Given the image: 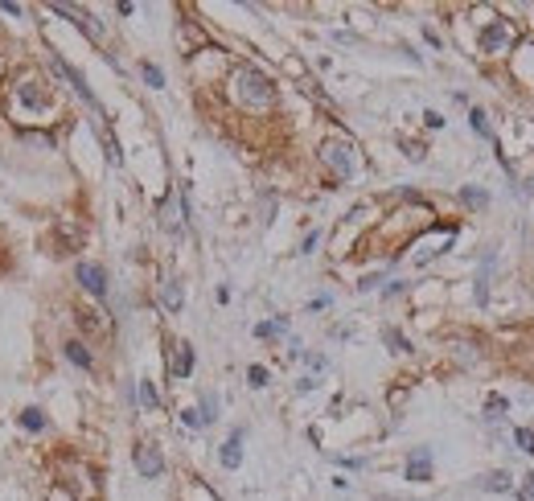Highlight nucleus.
<instances>
[{
  "label": "nucleus",
  "mask_w": 534,
  "mask_h": 501,
  "mask_svg": "<svg viewBox=\"0 0 534 501\" xmlns=\"http://www.w3.org/2000/svg\"><path fill=\"white\" fill-rule=\"evenodd\" d=\"M234 95H238V103H247V107H267L275 91H271V79L259 74L255 66H243L238 74H234Z\"/></svg>",
  "instance_id": "obj_1"
},
{
  "label": "nucleus",
  "mask_w": 534,
  "mask_h": 501,
  "mask_svg": "<svg viewBox=\"0 0 534 501\" xmlns=\"http://www.w3.org/2000/svg\"><path fill=\"white\" fill-rule=\"evenodd\" d=\"M321 161L337 173V177H354V148L346 144V140H329V144H321Z\"/></svg>",
  "instance_id": "obj_2"
},
{
  "label": "nucleus",
  "mask_w": 534,
  "mask_h": 501,
  "mask_svg": "<svg viewBox=\"0 0 534 501\" xmlns=\"http://www.w3.org/2000/svg\"><path fill=\"white\" fill-rule=\"evenodd\" d=\"M49 66H54V70H58V74H62V79H66V83H70L74 91H79V95H83V99H87V103H90V111H99V99L90 95L87 79H83V74H79V70H74V66H70V62H66L62 54H49Z\"/></svg>",
  "instance_id": "obj_3"
},
{
  "label": "nucleus",
  "mask_w": 534,
  "mask_h": 501,
  "mask_svg": "<svg viewBox=\"0 0 534 501\" xmlns=\"http://www.w3.org/2000/svg\"><path fill=\"white\" fill-rule=\"evenodd\" d=\"M74 275H79V284L87 288L95 300H103V296H107V272H103L99 263H87V259H83V263L74 268Z\"/></svg>",
  "instance_id": "obj_4"
},
{
  "label": "nucleus",
  "mask_w": 534,
  "mask_h": 501,
  "mask_svg": "<svg viewBox=\"0 0 534 501\" xmlns=\"http://www.w3.org/2000/svg\"><path fill=\"white\" fill-rule=\"evenodd\" d=\"M132 460H136V473H140V477H148V481L165 473V456L156 452L152 444H140V448L132 452Z\"/></svg>",
  "instance_id": "obj_5"
},
{
  "label": "nucleus",
  "mask_w": 534,
  "mask_h": 501,
  "mask_svg": "<svg viewBox=\"0 0 534 501\" xmlns=\"http://www.w3.org/2000/svg\"><path fill=\"white\" fill-rule=\"evenodd\" d=\"M49 8H54L58 17H70V21H74V25H79V29L90 38V42H99V38H103V29L95 25V17H90L87 8H70V4H49Z\"/></svg>",
  "instance_id": "obj_6"
},
{
  "label": "nucleus",
  "mask_w": 534,
  "mask_h": 501,
  "mask_svg": "<svg viewBox=\"0 0 534 501\" xmlns=\"http://www.w3.org/2000/svg\"><path fill=\"white\" fill-rule=\"evenodd\" d=\"M432 477V448H415L407 456V481H428Z\"/></svg>",
  "instance_id": "obj_7"
},
{
  "label": "nucleus",
  "mask_w": 534,
  "mask_h": 501,
  "mask_svg": "<svg viewBox=\"0 0 534 501\" xmlns=\"http://www.w3.org/2000/svg\"><path fill=\"white\" fill-rule=\"evenodd\" d=\"M505 46H510V29H505L501 21L485 25V33H481V54H501Z\"/></svg>",
  "instance_id": "obj_8"
},
{
  "label": "nucleus",
  "mask_w": 534,
  "mask_h": 501,
  "mask_svg": "<svg viewBox=\"0 0 534 501\" xmlns=\"http://www.w3.org/2000/svg\"><path fill=\"white\" fill-rule=\"evenodd\" d=\"M218 460H222V468H238V464H243V427H238V432H230V440L222 444Z\"/></svg>",
  "instance_id": "obj_9"
},
{
  "label": "nucleus",
  "mask_w": 534,
  "mask_h": 501,
  "mask_svg": "<svg viewBox=\"0 0 534 501\" xmlns=\"http://www.w3.org/2000/svg\"><path fill=\"white\" fill-rule=\"evenodd\" d=\"M161 304H165L169 313H177L181 304H185V292H181L177 279H165V288H161Z\"/></svg>",
  "instance_id": "obj_10"
},
{
  "label": "nucleus",
  "mask_w": 534,
  "mask_h": 501,
  "mask_svg": "<svg viewBox=\"0 0 534 501\" xmlns=\"http://www.w3.org/2000/svg\"><path fill=\"white\" fill-rule=\"evenodd\" d=\"M17 95H21V103H25L29 111H42V107H45V95L38 91V83H21V91H17Z\"/></svg>",
  "instance_id": "obj_11"
},
{
  "label": "nucleus",
  "mask_w": 534,
  "mask_h": 501,
  "mask_svg": "<svg viewBox=\"0 0 534 501\" xmlns=\"http://www.w3.org/2000/svg\"><path fill=\"white\" fill-rule=\"evenodd\" d=\"M189 370H193V350H189V345H177V354H173V374L185 378Z\"/></svg>",
  "instance_id": "obj_12"
},
{
  "label": "nucleus",
  "mask_w": 534,
  "mask_h": 501,
  "mask_svg": "<svg viewBox=\"0 0 534 501\" xmlns=\"http://www.w3.org/2000/svg\"><path fill=\"white\" fill-rule=\"evenodd\" d=\"M481 489H490V493H505V489H510V473H485V477H481Z\"/></svg>",
  "instance_id": "obj_13"
},
{
  "label": "nucleus",
  "mask_w": 534,
  "mask_h": 501,
  "mask_svg": "<svg viewBox=\"0 0 534 501\" xmlns=\"http://www.w3.org/2000/svg\"><path fill=\"white\" fill-rule=\"evenodd\" d=\"M490 268H493V251L485 255V263H481V275H477V304H485V296H490Z\"/></svg>",
  "instance_id": "obj_14"
},
{
  "label": "nucleus",
  "mask_w": 534,
  "mask_h": 501,
  "mask_svg": "<svg viewBox=\"0 0 534 501\" xmlns=\"http://www.w3.org/2000/svg\"><path fill=\"white\" fill-rule=\"evenodd\" d=\"M21 427H25V432H45V415L38 407H25L21 411Z\"/></svg>",
  "instance_id": "obj_15"
},
{
  "label": "nucleus",
  "mask_w": 534,
  "mask_h": 501,
  "mask_svg": "<svg viewBox=\"0 0 534 501\" xmlns=\"http://www.w3.org/2000/svg\"><path fill=\"white\" fill-rule=\"evenodd\" d=\"M66 358H70L74 366H83V370H90V354H87L83 341H66Z\"/></svg>",
  "instance_id": "obj_16"
},
{
  "label": "nucleus",
  "mask_w": 534,
  "mask_h": 501,
  "mask_svg": "<svg viewBox=\"0 0 534 501\" xmlns=\"http://www.w3.org/2000/svg\"><path fill=\"white\" fill-rule=\"evenodd\" d=\"M284 329H288V317H275V320L255 325V337H275V333H284Z\"/></svg>",
  "instance_id": "obj_17"
},
{
  "label": "nucleus",
  "mask_w": 534,
  "mask_h": 501,
  "mask_svg": "<svg viewBox=\"0 0 534 501\" xmlns=\"http://www.w3.org/2000/svg\"><path fill=\"white\" fill-rule=\"evenodd\" d=\"M382 341H387L395 354H407V350H411V345H407V337H403L399 329H382Z\"/></svg>",
  "instance_id": "obj_18"
},
{
  "label": "nucleus",
  "mask_w": 534,
  "mask_h": 501,
  "mask_svg": "<svg viewBox=\"0 0 534 501\" xmlns=\"http://www.w3.org/2000/svg\"><path fill=\"white\" fill-rule=\"evenodd\" d=\"M460 202H464V206H473V210H485V202H490V197H485L481 189H473V185H469V189H460Z\"/></svg>",
  "instance_id": "obj_19"
},
{
  "label": "nucleus",
  "mask_w": 534,
  "mask_h": 501,
  "mask_svg": "<svg viewBox=\"0 0 534 501\" xmlns=\"http://www.w3.org/2000/svg\"><path fill=\"white\" fill-rule=\"evenodd\" d=\"M218 419V395H202V423Z\"/></svg>",
  "instance_id": "obj_20"
},
{
  "label": "nucleus",
  "mask_w": 534,
  "mask_h": 501,
  "mask_svg": "<svg viewBox=\"0 0 534 501\" xmlns=\"http://www.w3.org/2000/svg\"><path fill=\"white\" fill-rule=\"evenodd\" d=\"M140 74H144V83H148V87H165V74H161L152 62H140Z\"/></svg>",
  "instance_id": "obj_21"
},
{
  "label": "nucleus",
  "mask_w": 534,
  "mask_h": 501,
  "mask_svg": "<svg viewBox=\"0 0 534 501\" xmlns=\"http://www.w3.org/2000/svg\"><path fill=\"white\" fill-rule=\"evenodd\" d=\"M514 444H518L526 456H534V432L531 427H518V432H514Z\"/></svg>",
  "instance_id": "obj_22"
},
{
  "label": "nucleus",
  "mask_w": 534,
  "mask_h": 501,
  "mask_svg": "<svg viewBox=\"0 0 534 501\" xmlns=\"http://www.w3.org/2000/svg\"><path fill=\"white\" fill-rule=\"evenodd\" d=\"M469 124H473V132H477V136H490V120H485V111H481V107H473Z\"/></svg>",
  "instance_id": "obj_23"
},
{
  "label": "nucleus",
  "mask_w": 534,
  "mask_h": 501,
  "mask_svg": "<svg viewBox=\"0 0 534 501\" xmlns=\"http://www.w3.org/2000/svg\"><path fill=\"white\" fill-rule=\"evenodd\" d=\"M140 403H144V407H161V399H156L152 382H140Z\"/></svg>",
  "instance_id": "obj_24"
},
{
  "label": "nucleus",
  "mask_w": 534,
  "mask_h": 501,
  "mask_svg": "<svg viewBox=\"0 0 534 501\" xmlns=\"http://www.w3.org/2000/svg\"><path fill=\"white\" fill-rule=\"evenodd\" d=\"M518 501H534V477H518Z\"/></svg>",
  "instance_id": "obj_25"
},
{
  "label": "nucleus",
  "mask_w": 534,
  "mask_h": 501,
  "mask_svg": "<svg viewBox=\"0 0 534 501\" xmlns=\"http://www.w3.org/2000/svg\"><path fill=\"white\" fill-rule=\"evenodd\" d=\"M247 378H251V386H267V370H264V366H251V370H247Z\"/></svg>",
  "instance_id": "obj_26"
},
{
  "label": "nucleus",
  "mask_w": 534,
  "mask_h": 501,
  "mask_svg": "<svg viewBox=\"0 0 534 501\" xmlns=\"http://www.w3.org/2000/svg\"><path fill=\"white\" fill-rule=\"evenodd\" d=\"M181 423H185V427H206V423H202V411H181Z\"/></svg>",
  "instance_id": "obj_27"
},
{
  "label": "nucleus",
  "mask_w": 534,
  "mask_h": 501,
  "mask_svg": "<svg viewBox=\"0 0 534 501\" xmlns=\"http://www.w3.org/2000/svg\"><path fill=\"white\" fill-rule=\"evenodd\" d=\"M501 411H505V399H490V415L485 419H501Z\"/></svg>",
  "instance_id": "obj_28"
},
{
  "label": "nucleus",
  "mask_w": 534,
  "mask_h": 501,
  "mask_svg": "<svg viewBox=\"0 0 534 501\" xmlns=\"http://www.w3.org/2000/svg\"><path fill=\"white\" fill-rule=\"evenodd\" d=\"M423 120H428V128H444V120H440V111H428Z\"/></svg>",
  "instance_id": "obj_29"
},
{
  "label": "nucleus",
  "mask_w": 534,
  "mask_h": 501,
  "mask_svg": "<svg viewBox=\"0 0 534 501\" xmlns=\"http://www.w3.org/2000/svg\"><path fill=\"white\" fill-rule=\"evenodd\" d=\"M378 501H399V498H378Z\"/></svg>",
  "instance_id": "obj_30"
}]
</instances>
